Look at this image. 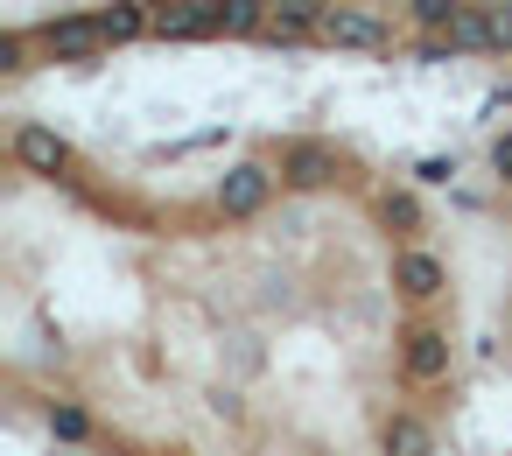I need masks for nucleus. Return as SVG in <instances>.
I'll use <instances>...</instances> for the list:
<instances>
[{
	"label": "nucleus",
	"mask_w": 512,
	"mask_h": 456,
	"mask_svg": "<svg viewBox=\"0 0 512 456\" xmlns=\"http://www.w3.org/2000/svg\"><path fill=\"white\" fill-rule=\"evenodd\" d=\"M148 36H162V43L218 36V0H148Z\"/></svg>",
	"instance_id": "nucleus-1"
},
{
	"label": "nucleus",
	"mask_w": 512,
	"mask_h": 456,
	"mask_svg": "<svg viewBox=\"0 0 512 456\" xmlns=\"http://www.w3.org/2000/svg\"><path fill=\"white\" fill-rule=\"evenodd\" d=\"M316 43H330V50H386V22L372 8H330Z\"/></svg>",
	"instance_id": "nucleus-2"
},
{
	"label": "nucleus",
	"mask_w": 512,
	"mask_h": 456,
	"mask_svg": "<svg viewBox=\"0 0 512 456\" xmlns=\"http://www.w3.org/2000/svg\"><path fill=\"white\" fill-rule=\"evenodd\" d=\"M36 43H43L50 57H99V50H106L92 15H50V22L36 29Z\"/></svg>",
	"instance_id": "nucleus-3"
},
{
	"label": "nucleus",
	"mask_w": 512,
	"mask_h": 456,
	"mask_svg": "<svg viewBox=\"0 0 512 456\" xmlns=\"http://www.w3.org/2000/svg\"><path fill=\"white\" fill-rule=\"evenodd\" d=\"M267 197H274V176H267L260 162H239V169L218 183V211H225V218H253Z\"/></svg>",
	"instance_id": "nucleus-4"
},
{
	"label": "nucleus",
	"mask_w": 512,
	"mask_h": 456,
	"mask_svg": "<svg viewBox=\"0 0 512 456\" xmlns=\"http://www.w3.org/2000/svg\"><path fill=\"white\" fill-rule=\"evenodd\" d=\"M337 176V155L323 148V141H288L281 148V183H295V190H323Z\"/></svg>",
	"instance_id": "nucleus-5"
},
{
	"label": "nucleus",
	"mask_w": 512,
	"mask_h": 456,
	"mask_svg": "<svg viewBox=\"0 0 512 456\" xmlns=\"http://www.w3.org/2000/svg\"><path fill=\"white\" fill-rule=\"evenodd\" d=\"M15 162L36 169V176H57V169H71V148H64V134L29 120V127H15Z\"/></svg>",
	"instance_id": "nucleus-6"
},
{
	"label": "nucleus",
	"mask_w": 512,
	"mask_h": 456,
	"mask_svg": "<svg viewBox=\"0 0 512 456\" xmlns=\"http://www.w3.org/2000/svg\"><path fill=\"white\" fill-rule=\"evenodd\" d=\"M330 15V0H274V15H267V43H302L316 36Z\"/></svg>",
	"instance_id": "nucleus-7"
},
{
	"label": "nucleus",
	"mask_w": 512,
	"mask_h": 456,
	"mask_svg": "<svg viewBox=\"0 0 512 456\" xmlns=\"http://www.w3.org/2000/svg\"><path fill=\"white\" fill-rule=\"evenodd\" d=\"M400 358H407V379L428 386V379L449 372V337H442L435 323H421V330H407V351H400Z\"/></svg>",
	"instance_id": "nucleus-8"
},
{
	"label": "nucleus",
	"mask_w": 512,
	"mask_h": 456,
	"mask_svg": "<svg viewBox=\"0 0 512 456\" xmlns=\"http://www.w3.org/2000/svg\"><path fill=\"white\" fill-rule=\"evenodd\" d=\"M92 22H99V43H134V36H148V0H113Z\"/></svg>",
	"instance_id": "nucleus-9"
},
{
	"label": "nucleus",
	"mask_w": 512,
	"mask_h": 456,
	"mask_svg": "<svg viewBox=\"0 0 512 456\" xmlns=\"http://www.w3.org/2000/svg\"><path fill=\"white\" fill-rule=\"evenodd\" d=\"M274 0H218V36H267Z\"/></svg>",
	"instance_id": "nucleus-10"
},
{
	"label": "nucleus",
	"mask_w": 512,
	"mask_h": 456,
	"mask_svg": "<svg viewBox=\"0 0 512 456\" xmlns=\"http://www.w3.org/2000/svg\"><path fill=\"white\" fill-rule=\"evenodd\" d=\"M393 281H400L414 302H428V295H442V260H428V253H400V260H393Z\"/></svg>",
	"instance_id": "nucleus-11"
},
{
	"label": "nucleus",
	"mask_w": 512,
	"mask_h": 456,
	"mask_svg": "<svg viewBox=\"0 0 512 456\" xmlns=\"http://www.w3.org/2000/svg\"><path fill=\"white\" fill-rule=\"evenodd\" d=\"M386 456H435V435H428V421H414V414H393V421H386Z\"/></svg>",
	"instance_id": "nucleus-12"
},
{
	"label": "nucleus",
	"mask_w": 512,
	"mask_h": 456,
	"mask_svg": "<svg viewBox=\"0 0 512 456\" xmlns=\"http://www.w3.org/2000/svg\"><path fill=\"white\" fill-rule=\"evenodd\" d=\"M484 15V50H512V8L505 0H491V8H477Z\"/></svg>",
	"instance_id": "nucleus-13"
},
{
	"label": "nucleus",
	"mask_w": 512,
	"mask_h": 456,
	"mask_svg": "<svg viewBox=\"0 0 512 456\" xmlns=\"http://www.w3.org/2000/svg\"><path fill=\"white\" fill-rule=\"evenodd\" d=\"M449 50H484V15H477V8H463V15H456V29H449Z\"/></svg>",
	"instance_id": "nucleus-14"
},
{
	"label": "nucleus",
	"mask_w": 512,
	"mask_h": 456,
	"mask_svg": "<svg viewBox=\"0 0 512 456\" xmlns=\"http://www.w3.org/2000/svg\"><path fill=\"white\" fill-rule=\"evenodd\" d=\"M456 15H463V0H414V22H428V29H456Z\"/></svg>",
	"instance_id": "nucleus-15"
},
{
	"label": "nucleus",
	"mask_w": 512,
	"mask_h": 456,
	"mask_svg": "<svg viewBox=\"0 0 512 456\" xmlns=\"http://www.w3.org/2000/svg\"><path fill=\"white\" fill-rule=\"evenodd\" d=\"M50 435L78 442V435H85V414H78V407H50Z\"/></svg>",
	"instance_id": "nucleus-16"
},
{
	"label": "nucleus",
	"mask_w": 512,
	"mask_h": 456,
	"mask_svg": "<svg viewBox=\"0 0 512 456\" xmlns=\"http://www.w3.org/2000/svg\"><path fill=\"white\" fill-rule=\"evenodd\" d=\"M386 225H400V232H414V225H421V211H414V197H386Z\"/></svg>",
	"instance_id": "nucleus-17"
},
{
	"label": "nucleus",
	"mask_w": 512,
	"mask_h": 456,
	"mask_svg": "<svg viewBox=\"0 0 512 456\" xmlns=\"http://www.w3.org/2000/svg\"><path fill=\"white\" fill-rule=\"evenodd\" d=\"M414 176H421V183H449V176H456V162H442V155H428V162H421Z\"/></svg>",
	"instance_id": "nucleus-18"
},
{
	"label": "nucleus",
	"mask_w": 512,
	"mask_h": 456,
	"mask_svg": "<svg viewBox=\"0 0 512 456\" xmlns=\"http://www.w3.org/2000/svg\"><path fill=\"white\" fill-rule=\"evenodd\" d=\"M491 169H498V176H512V134H498V141H491Z\"/></svg>",
	"instance_id": "nucleus-19"
},
{
	"label": "nucleus",
	"mask_w": 512,
	"mask_h": 456,
	"mask_svg": "<svg viewBox=\"0 0 512 456\" xmlns=\"http://www.w3.org/2000/svg\"><path fill=\"white\" fill-rule=\"evenodd\" d=\"M0 71H22V36H0Z\"/></svg>",
	"instance_id": "nucleus-20"
}]
</instances>
